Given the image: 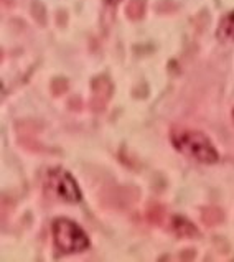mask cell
<instances>
[{"label":"cell","instance_id":"obj_3","mask_svg":"<svg viewBox=\"0 0 234 262\" xmlns=\"http://www.w3.org/2000/svg\"><path fill=\"white\" fill-rule=\"evenodd\" d=\"M48 185L59 198L68 203H79L82 200V191L78 186L74 177L63 168H51L48 171Z\"/></svg>","mask_w":234,"mask_h":262},{"label":"cell","instance_id":"obj_1","mask_svg":"<svg viewBox=\"0 0 234 262\" xmlns=\"http://www.w3.org/2000/svg\"><path fill=\"white\" fill-rule=\"evenodd\" d=\"M170 140L173 147L188 159L200 163H216L220 154L205 134L188 127H173L170 130Z\"/></svg>","mask_w":234,"mask_h":262},{"label":"cell","instance_id":"obj_6","mask_svg":"<svg viewBox=\"0 0 234 262\" xmlns=\"http://www.w3.org/2000/svg\"><path fill=\"white\" fill-rule=\"evenodd\" d=\"M125 12L129 15V18H132V20L142 18L143 13H145V0H131Z\"/></svg>","mask_w":234,"mask_h":262},{"label":"cell","instance_id":"obj_2","mask_svg":"<svg viewBox=\"0 0 234 262\" xmlns=\"http://www.w3.org/2000/svg\"><path fill=\"white\" fill-rule=\"evenodd\" d=\"M53 236L55 244L63 252H81L89 248V237L76 223L68 218L53 221Z\"/></svg>","mask_w":234,"mask_h":262},{"label":"cell","instance_id":"obj_5","mask_svg":"<svg viewBox=\"0 0 234 262\" xmlns=\"http://www.w3.org/2000/svg\"><path fill=\"white\" fill-rule=\"evenodd\" d=\"M218 36L221 40H232L234 41V10L223 17L220 27H218Z\"/></svg>","mask_w":234,"mask_h":262},{"label":"cell","instance_id":"obj_4","mask_svg":"<svg viewBox=\"0 0 234 262\" xmlns=\"http://www.w3.org/2000/svg\"><path fill=\"white\" fill-rule=\"evenodd\" d=\"M172 229L180 237H195L200 234V231L195 228V224L186 218H182V216H175L172 220Z\"/></svg>","mask_w":234,"mask_h":262},{"label":"cell","instance_id":"obj_7","mask_svg":"<svg viewBox=\"0 0 234 262\" xmlns=\"http://www.w3.org/2000/svg\"><path fill=\"white\" fill-rule=\"evenodd\" d=\"M104 2H105V4H109V5H114V4L119 2V0H104Z\"/></svg>","mask_w":234,"mask_h":262}]
</instances>
